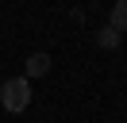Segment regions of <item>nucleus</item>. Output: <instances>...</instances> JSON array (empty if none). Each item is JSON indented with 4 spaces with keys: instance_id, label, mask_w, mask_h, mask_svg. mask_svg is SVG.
<instances>
[{
    "instance_id": "obj_1",
    "label": "nucleus",
    "mask_w": 127,
    "mask_h": 123,
    "mask_svg": "<svg viewBox=\"0 0 127 123\" xmlns=\"http://www.w3.org/2000/svg\"><path fill=\"white\" fill-rule=\"evenodd\" d=\"M0 100H4L8 112H23V108L31 104V85H27V77H12V81H4Z\"/></svg>"
},
{
    "instance_id": "obj_2",
    "label": "nucleus",
    "mask_w": 127,
    "mask_h": 123,
    "mask_svg": "<svg viewBox=\"0 0 127 123\" xmlns=\"http://www.w3.org/2000/svg\"><path fill=\"white\" fill-rule=\"evenodd\" d=\"M46 73H50V54L35 50L31 58H27V77H46Z\"/></svg>"
},
{
    "instance_id": "obj_3",
    "label": "nucleus",
    "mask_w": 127,
    "mask_h": 123,
    "mask_svg": "<svg viewBox=\"0 0 127 123\" xmlns=\"http://www.w3.org/2000/svg\"><path fill=\"white\" fill-rule=\"evenodd\" d=\"M108 27L119 31V35L127 31V0H116V8H112V23H108Z\"/></svg>"
},
{
    "instance_id": "obj_4",
    "label": "nucleus",
    "mask_w": 127,
    "mask_h": 123,
    "mask_svg": "<svg viewBox=\"0 0 127 123\" xmlns=\"http://www.w3.org/2000/svg\"><path fill=\"white\" fill-rule=\"evenodd\" d=\"M119 38H123V35H119V31H112V27H104L100 35H96V42H100L104 50H116V46H119Z\"/></svg>"
}]
</instances>
